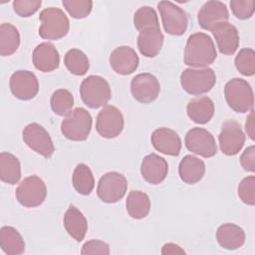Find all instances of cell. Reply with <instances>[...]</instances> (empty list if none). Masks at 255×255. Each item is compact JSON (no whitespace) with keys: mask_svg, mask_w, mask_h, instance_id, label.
<instances>
[{"mask_svg":"<svg viewBox=\"0 0 255 255\" xmlns=\"http://www.w3.org/2000/svg\"><path fill=\"white\" fill-rule=\"evenodd\" d=\"M217 57L216 48L210 36L202 32L191 34L184 48V64L190 68H206Z\"/></svg>","mask_w":255,"mask_h":255,"instance_id":"6da1fadb","label":"cell"},{"mask_svg":"<svg viewBox=\"0 0 255 255\" xmlns=\"http://www.w3.org/2000/svg\"><path fill=\"white\" fill-rule=\"evenodd\" d=\"M225 100L231 110L245 114L253 110L254 94L250 84L240 78L229 80L224 87Z\"/></svg>","mask_w":255,"mask_h":255,"instance_id":"7a4b0ae2","label":"cell"},{"mask_svg":"<svg viewBox=\"0 0 255 255\" xmlns=\"http://www.w3.org/2000/svg\"><path fill=\"white\" fill-rule=\"evenodd\" d=\"M80 96L83 103L91 109L105 107L112 98L109 83L101 76L91 75L84 79L80 86Z\"/></svg>","mask_w":255,"mask_h":255,"instance_id":"3957f363","label":"cell"},{"mask_svg":"<svg viewBox=\"0 0 255 255\" xmlns=\"http://www.w3.org/2000/svg\"><path fill=\"white\" fill-rule=\"evenodd\" d=\"M39 19L41 21L39 35L45 40H59L69 32L70 21L60 8H45L41 11Z\"/></svg>","mask_w":255,"mask_h":255,"instance_id":"277c9868","label":"cell"},{"mask_svg":"<svg viewBox=\"0 0 255 255\" xmlns=\"http://www.w3.org/2000/svg\"><path fill=\"white\" fill-rule=\"evenodd\" d=\"M92 125L91 114L86 109L79 107L64 117L61 123V132L70 140L83 141L88 138Z\"/></svg>","mask_w":255,"mask_h":255,"instance_id":"5b68a950","label":"cell"},{"mask_svg":"<svg viewBox=\"0 0 255 255\" xmlns=\"http://www.w3.org/2000/svg\"><path fill=\"white\" fill-rule=\"evenodd\" d=\"M216 84V75L211 68H187L180 75V85L189 95L200 96Z\"/></svg>","mask_w":255,"mask_h":255,"instance_id":"8992f818","label":"cell"},{"mask_svg":"<svg viewBox=\"0 0 255 255\" xmlns=\"http://www.w3.org/2000/svg\"><path fill=\"white\" fill-rule=\"evenodd\" d=\"M15 196L17 201L24 207H38L47 197V187L42 178L37 175H31L19 183Z\"/></svg>","mask_w":255,"mask_h":255,"instance_id":"52a82bcc","label":"cell"},{"mask_svg":"<svg viewBox=\"0 0 255 255\" xmlns=\"http://www.w3.org/2000/svg\"><path fill=\"white\" fill-rule=\"evenodd\" d=\"M157 9L161 17L163 29L167 34L180 36L185 33L188 17L182 8L170 1H160L157 3Z\"/></svg>","mask_w":255,"mask_h":255,"instance_id":"ba28073f","label":"cell"},{"mask_svg":"<svg viewBox=\"0 0 255 255\" xmlns=\"http://www.w3.org/2000/svg\"><path fill=\"white\" fill-rule=\"evenodd\" d=\"M128 180L118 171H109L99 180L97 195L105 203H116L127 193Z\"/></svg>","mask_w":255,"mask_h":255,"instance_id":"9c48e42d","label":"cell"},{"mask_svg":"<svg viewBox=\"0 0 255 255\" xmlns=\"http://www.w3.org/2000/svg\"><path fill=\"white\" fill-rule=\"evenodd\" d=\"M125 126L122 112L115 106L106 105L99 112L96 120V129L105 138H115L119 136Z\"/></svg>","mask_w":255,"mask_h":255,"instance_id":"30bf717a","label":"cell"},{"mask_svg":"<svg viewBox=\"0 0 255 255\" xmlns=\"http://www.w3.org/2000/svg\"><path fill=\"white\" fill-rule=\"evenodd\" d=\"M22 136L24 142L35 152L46 158L53 155L55 151L53 140L46 128L38 123L27 125L22 131Z\"/></svg>","mask_w":255,"mask_h":255,"instance_id":"8fae6325","label":"cell"},{"mask_svg":"<svg viewBox=\"0 0 255 255\" xmlns=\"http://www.w3.org/2000/svg\"><path fill=\"white\" fill-rule=\"evenodd\" d=\"M186 148L202 157H212L217 152V145L215 138L210 131L203 128H192L189 129L184 137Z\"/></svg>","mask_w":255,"mask_h":255,"instance_id":"7c38bea8","label":"cell"},{"mask_svg":"<svg viewBox=\"0 0 255 255\" xmlns=\"http://www.w3.org/2000/svg\"><path fill=\"white\" fill-rule=\"evenodd\" d=\"M218 141L224 154L232 156L239 153L245 143V134L240 124L234 120L225 121L221 126Z\"/></svg>","mask_w":255,"mask_h":255,"instance_id":"4fadbf2b","label":"cell"},{"mask_svg":"<svg viewBox=\"0 0 255 255\" xmlns=\"http://www.w3.org/2000/svg\"><path fill=\"white\" fill-rule=\"evenodd\" d=\"M9 87L13 96L21 101L32 100L39 92V82L36 75L27 70L14 72L10 77Z\"/></svg>","mask_w":255,"mask_h":255,"instance_id":"5bb4252c","label":"cell"},{"mask_svg":"<svg viewBox=\"0 0 255 255\" xmlns=\"http://www.w3.org/2000/svg\"><path fill=\"white\" fill-rule=\"evenodd\" d=\"M132 97L141 104H150L155 101L160 92V85L155 76L141 73L132 78L130 82Z\"/></svg>","mask_w":255,"mask_h":255,"instance_id":"9a60e30c","label":"cell"},{"mask_svg":"<svg viewBox=\"0 0 255 255\" xmlns=\"http://www.w3.org/2000/svg\"><path fill=\"white\" fill-rule=\"evenodd\" d=\"M219 52L223 55H233L240 44L237 28L229 22H221L211 29Z\"/></svg>","mask_w":255,"mask_h":255,"instance_id":"2e32d148","label":"cell"},{"mask_svg":"<svg viewBox=\"0 0 255 255\" xmlns=\"http://www.w3.org/2000/svg\"><path fill=\"white\" fill-rule=\"evenodd\" d=\"M229 12L226 5L220 1L205 2L197 13V21L199 26L207 31L221 23L228 22Z\"/></svg>","mask_w":255,"mask_h":255,"instance_id":"e0dca14e","label":"cell"},{"mask_svg":"<svg viewBox=\"0 0 255 255\" xmlns=\"http://www.w3.org/2000/svg\"><path fill=\"white\" fill-rule=\"evenodd\" d=\"M112 69L119 75H130L138 67L139 59L135 51L128 46L117 47L109 59Z\"/></svg>","mask_w":255,"mask_h":255,"instance_id":"ac0fdd59","label":"cell"},{"mask_svg":"<svg viewBox=\"0 0 255 255\" xmlns=\"http://www.w3.org/2000/svg\"><path fill=\"white\" fill-rule=\"evenodd\" d=\"M152 146L160 153L177 156L181 149V139L178 133L168 128H159L153 130L150 136Z\"/></svg>","mask_w":255,"mask_h":255,"instance_id":"d6986e66","label":"cell"},{"mask_svg":"<svg viewBox=\"0 0 255 255\" xmlns=\"http://www.w3.org/2000/svg\"><path fill=\"white\" fill-rule=\"evenodd\" d=\"M168 172L167 161L156 153H149L143 157L140 163L142 178L153 185L161 183Z\"/></svg>","mask_w":255,"mask_h":255,"instance_id":"ffe728a7","label":"cell"},{"mask_svg":"<svg viewBox=\"0 0 255 255\" xmlns=\"http://www.w3.org/2000/svg\"><path fill=\"white\" fill-rule=\"evenodd\" d=\"M32 61L38 71L49 73L58 69L60 64V55L52 43L44 42L37 45L34 49Z\"/></svg>","mask_w":255,"mask_h":255,"instance_id":"44dd1931","label":"cell"},{"mask_svg":"<svg viewBox=\"0 0 255 255\" xmlns=\"http://www.w3.org/2000/svg\"><path fill=\"white\" fill-rule=\"evenodd\" d=\"M163 34L160 28H147L139 32L137 36V48L141 55L147 58L156 57L163 45Z\"/></svg>","mask_w":255,"mask_h":255,"instance_id":"7402d4cb","label":"cell"},{"mask_svg":"<svg viewBox=\"0 0 255 255\" xmlns=\"http://www.w3.org/2000/svg\"><path fill=\"white\" fill-rule=\"evenodd\" d=\"M215 107L212 100L207 96H198L191 99L186 106L188 118L199 125L207 124L214 116Z\"/></svg>","mask_w":255,"mask_h":255,"instance_id":"603a6c76","label":"cell"},{"mask_svg":"<svg viewBox=\"0 0 255 255\" xmlns=\"http://www.w3.org/2000/svg\"><path fill=\"white\" fill-rule=\"evenodd\" d=\"M205 163L197 156L187 154L179 162L178 174L180 179L187 184L199 182L205 174Z\"/></svg>","mask_w":255,"mask_h":255,"instance_id":"cb8c5ba5","label":"cell"},{"mask_svg":"<svg viewBox=\"0 0 255 255\" xmlns=\"http://www.w3.org/2000/svg\"><path fill=\"white\" fill-rule=\"evenodd\" d=\"M63 224L68 234L77 242L84 240L88 231V222L84 214L74 205H70L66 210Z\"/></svg>","mask_w":255,"mask_h":255,"instance_id":"d4e9b609","label":"cell"},{"mask_svg":"<svg viewBox=\"0 0 255 255\" xmlns=\"http://www.w3.org/2000/svg\"><path fill=\"white\" fill-rule=\"evenodd\" d=\"M216 240L218 244L227 250H236L245 242L244 230L234 223H224L217 228Z\"/></svg>","mask_w":255,"mask_h":255,"instance_id":"484cf974","label":"cell"},{"mask_svg":"<svg viewBox=\"0 0 255 255\" xmlns=\"http://www.w3.org/2000/svg\"><path fill=\"white\" fill-rule=\"evenodd\" d=\"M0 247L7 255H20L25 251V241L16 228L3 226L0 229Z\"/></svg>","mask_w":255,"mask_h":255,"instance_id":"4316f807","label":"cell"},{"mask_svg":"<svg viewBox=\"0 0 255 255\" xmlns=\"http://www.w3.org/2000/svg\"><path fill=\"white\" fill-rule=\"evenodd\" d=\"M126 207L128 215L134 219L145 218L150 211V199L140 190H131L128 194Z\"/></svg>","mask_w":255,"mask_h":255,"instance_id":"83f0119b","label":"cell"},{"mask_svg":"<svg viewBox=\"0 0 255 255\" xmlns=\"http://www.w3.org/2000/svg\"><path fill=\"white\" fill-rule=\"evenodd\" d=\"M21 178V164L17 156L10 152L3 151L0 153V179L14 185Z\"/></svg>","mask_w":255,"mask_h":255,"instance_id":"f1b7e54d","label":"cell"},{"mask_svg":"<svg viewBox=\"0 0 255 255\" xmlns=\"http://www.w3.org/2000/svg\"><path fill=\"white\" fill-rule=\"evenodd\" d=\"M20 46V34L18 29L10 23H2L0 26V55L11 56Z\"/></svg>","mask_w":255,"mask_h":255,"instance_id":"f546056e","label":"cell"},{"mask_svg":"<svg viewBox=\"0 0 255 255\" xmlns=\"http://www.w3.org/2000/svg\"><path fill=\"white\" fill-rule=\"evenodd\" d=\"M72 183L78 193L91 194L95 187V178L91 168L85 163L77 164L72 175Z\"/></svg>","mask_w":255,"mask_h":255,"instance_id":"4dcf8cb0","label":"cell"},{"mask_svg":"<svg viewBox=\"0 0 255 255\" xmlns=\"http://www.w3.org/2000/svg\"><path fill=\"white\" fill-rule=\"evenodd\" d=\"M64 64L68 71L76 76H84L89 68L90 62L87 55L80 49H71L64 56Z\"/></svg>","mask_w":255,"mask_h":255,"instance_id":"1f68e13d","label":"cell"},{"mask_svg":"<svg viewBox=\"0 0 255 255\" xmlns=\"http://www.w3.org/2000/svg\"><path fill=\"white\" fill-rule=\"evenodd\" d=\"M50 104L54 114L60 117H66L73 111L74 97L70 91L59 89L52 94Z\"/></svg>","mask_w":255,"mask_h":255,"instance_id":"d6a6232c","label":"cell"},{"mask_svg":"<svg viewBox=\"0 0 255 255\" xmlns=\"http://www.w3.org/2000/svg\"><path fill=\"white\" fill-rule=\"evenodd\" d=\"M133 25L138 32L147 28H159L158 16L155 10L150 6L138 8L133 15Z\"/></svg>","mask_w":255,"mask_h":255,"instance_id":"836d02e7","label":"cell"},{"mask_svg":"<svg viewBox=\"0 0 255 255\" xmlns=\"http://www.w3.org/2000/svg\"><path fill=\"white\" fill-rule=\"evenodd\" d=\"M237 71L246 77L255 74V52L251 48L241 49L234 60Z\"/></svg>","mask_w":255,"mask_h":255,"instance_id":"e575fe53","label":"cell"},{"mask_svg":"<svg viewBox=\"0 0 255 255\" xmlns=\"http://www.w3.org/2000/svg\"><path fill=\"white\" fill-rule=\"evenodd\" d=\"M62 4L70 16L75 19L86 18L93 9L91 0H63Z\"/></svg>","mask_w":255,"mask_h":255,"instance_id":"d590c367","label":"cell"},{"mask_svg":"<svg viewBox=\"0 0 255 255\" xmlns=\"http://www.w3.org/2000/svg\"><path fill=\"white\" fill-rule=\"evenodd\" d=\"M237 193L242 202L248 205L255 204V176L249 175L244 177L237 189Z\"/></svg>","mask_w":255,"mask_h":255,"instance_id":"8d00e7d4","label":"cell"},{"mask_svg":"<svg viewBox=\"0 0 255 255\" xmlns=\"http://www.w3.org/2000/svg\"><path fill=\"white\" fill-rule=\"evenodd\" d=\"M229 5L233 15L240 20L251 18L255 11L254 0H231Z\"/></svg>","mask_w":255,"mask_h":255,"instance_id":"74e56055","label":"cell"},{"mask_svg":"<svg viewBox=\"0 0 255 255\" xmlns=\"http://www.w3.org/2000/svg\"><path fill=\"white\" fill-rule=\"evenodd\" d=\"M41 5V0H15L13 10L20 17H30L39 10Z\"/></svg>","mask_w":255,"mask_h":255,"instance_id":"f35d334b","label":"cell"},{"mask_svg":"<svg viewBox=\"0 0 255 255\" xmlns=\"http://www.w3.org/2000/svg\"><path fill=\"white\" fill-rule=\"evenodd\" d=\"M110 246L108 243L102 240H90L87 241L81 250V254L90 255V254H110Z\"/></svg>","mask_w":255,"mask_h":255,"instance_id":"ab89813d","label":"cell"},{"mask_svg":"<svg viewBox=\"0 0 255 255\" xmlns=\"http://www.w3.org/2000/svg\"><path fill=\"white\" fill-rule=\"evenodd\" d=\"M240 164L244 170L248 172L255 171V146L250 145L242 152L240 156Z\"/></svg>","mask_w":255,"mask_h":255,"instance_id":"60d3db41","label":"cell"},{"mask_svg":"<svg viewBox=\"0 0 255 255\" xmlns=\"http://www.w3.org/2000/svg\"><path fill=\"white\" fill-rule=\"evenodd\" d=\"M250 114L248 115L247 119H246V123H245V130L248 134V136L254 140L255 138V123H254V120H255V117H254V111H250L249 112Z\"/></svg>","mask_w":255,"mask_h":255,"instance_id":"b9f144b4","label":"cell"},{"mask_svg":"<svg viewBox=\"0 0 255 255\" xmlns=\"http://www.w3.org/2000/svg\"><path fill=\"white\" fill-rule=\"evenodd\" d=\"M184 253H185V251L180 246H178L177 244H174V243H165L161 249V254H163V255L184 254Z\"/></svg>","mask_w":255,"mask_h":255,"instance_id":"7bdbcfd3","label":"cell"}]
</instances>
